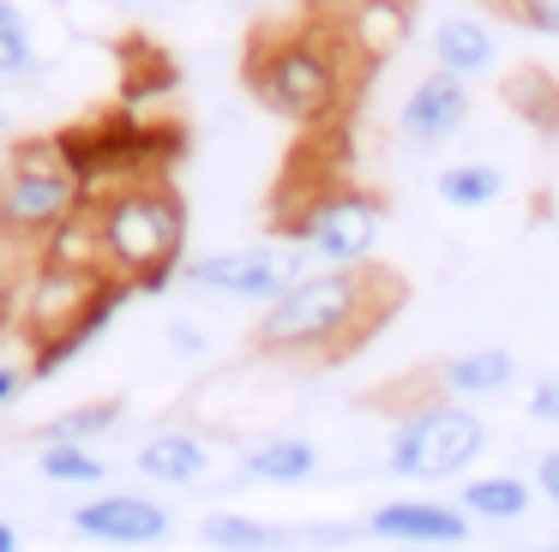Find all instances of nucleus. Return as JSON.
I'll return each mask as SVG.
<instances>
[{
    "instance_id": "f257e3e1",
    "label": "nucleus",
    "mask_w": 559,
    "mask_h": 552,
    "mask_svg": "<svg viewBox=\"0 0 559 552\" xmlns=\"http://www.w3.org/2000/svg\"><path fill=\"white\" fill-rule=\"evenodd\" d=\"M391 300H379L373 271H307L289 295L265 307L259 348H271V355H343L355 336L373 331Z\"/></svg>"
},
{
    "instance_id": "f03ea898",
    "label": "nucleus",
    "mask_w": 559,
    "mask_h": 552,
    "mask_svg": "<svg viewBox=\"0 0 559 552\" xmlns=\"http://www.w3.org/2000/svg\"><path fill=\"white\" fill-rule=\"evenodd\" d=\"M91 228H97L103 276L121 288H157L181 271L187 247V204L175 199L169 180H145V187H121L109 199L91 204Z\"/></svg>"
},
{
    "instance_id": "7ed1b4c3",
    "label": "nucleus",
    "mask_w": 559,
    "mask_h": 552,
    "mask_svg": "<svg viewBox=\"0 0 559 552\" xmlns=\"http://www.w3.org/2000/svg\"><path fill=\"white\" fill-rule=\"evenodd\" d=\"M349 48L331 31H301V36H277L259 43L247 60V84L271 115L295 120V127H331L349 103Z\"/></svg>"
},
{
    "instance_id": "20e7f679",
    "label": "nucleus",
    "mask_w": 559,
    "mask_h": 552,
    "mask_svg": "<svg viewBox=\"0 0 559 552\" xmlns=\"http://www.w3.org/2000/svg\"><path fill=\"white\" fill-rule=\"evenodd\" d=\"M85 204V187L67 175V163L55 156V139H31L0 163V240L19 247H49Z\"/></svg>"
},
{
    "instance_id": "39448f33",
    "label": "nucleus",
    "mask_w": 559,
    "mask_h": 552,
    "mask_svg": "<svg viewBox=\"0 0 559 552\" xmlns=\"http://www.w3.org/2000/svg\"><path fill=\"white\" fill-rule=\"evenodd\" d=\"M487 451V427L463 403H427L391 432V475L403 480H451Z\"/></svg>"
},
{
    "instance_id": "423d86ee",
    "label": "nucleus",
    "mask_w": 559,
    "mask_h": 552,
    "mask_svg": "<svg viewBox=\"0 0 559 552\" xmlns=\"http://www.w3.org/2000/svg\"><path fill=\"white\" fill-rule=\"evenodd\" d=\"M295 252L307 259H325L331 271H355V264L373 259L379 247V204L361 192H313L301 211L283 223Z\"/></svg>"
},
{
    "instance_id": "0eeeda50",
    "label": "nucleus",
    "mask_w": 559,
    "mask_h": 552,
    "mask_svg": "<svg viewBox=\"0 0 559 552\" xmlns=\"http://www.w3.org/2000/svg\"><path fill=\"white\" fill-rule=\"evenodd\" d=\"M301 259L307 252L295 247H259V252H211V259L187 264V283L211 288V295H229V300H283L295 283H301Z\"/></svg>"
},
{
    "instance_id": "6e6552de",
    "label": "nucleus",
    "mask_w": 559,
    "mask_h": 552,
    "mask_svg": "<svg viewBox=\"0 0 559 552\" xmlns=\"http://www.w3.org/2000/svg\"><path fill=\"white\" fill-rule=\"evenodd\" d=\"M73 528L85 540H103V547H157V540H169L175 516L145 492H103V499L73 511Z\"/></svg>"
},
{
    "instance_id": "1a4fd4ad",
    "label": "nucleus",
    "mask_w": 559,
    "mask_h": 552,
    "mask_svg": "<svg viewBox=\"0 0 559 552\" xmlns=\"http://www.w3.org/2000/svg\"><path fill=\"white\" fill-rule=\"evenodd\" d=\"M367 535L397 540V547H463L469 540V516L439 499H391L367 516Z\"/></svg>"
},
{
    "instance_id": "9d476101",
    "label": "nucleus",
    "mask_w": 559,
    "mask_h": 552,
    "mask_svg": "<svg viewBox=\"0 0 559 552\" xmlns=\"http://www.w3.org/2000/svg\"><path fill=\"white\" fill-rule=\"evenodd\" d=\"M331 36L349 48V60H385L409 36V0H343L331 12Z\"/></svg>"
},
{
    "instance_id": "9b49d317",
    "label": "nucleus",
    "mask_w": 559,
    "mask_h": 552,
    "mask_svg": "<svg viewBox=\"0 0 559 552\" xmlns=\"http://www.w3.org/2000/svg\"><path fill=\"white\" fill-rule=\"evenodd\" d=\"M463 120H469V84L439 67L403 96V139L409 144H445Z\"/></svg>"
},
{
    "instance_id": "f8f14e48",
    "label": "nucleus",
    "mask_w": 559,
    "mask_h": 552,
    "mask_svg": "<svg viewBox=\"0 0 559 552\" xmlns=\"http://www.w3.org/2000/svg\"><path fill=\"white\" fill-rule=\"evenodd\" d=\"M433 60H439V72H451V79H481L487 67L499 60V43H493V31H487L481 19H439L433 24Z\"/></svg>"
},
{
    "instance_id": "ddd939ff",
    "label": "nucleus",
    "mask_w": 559,
    "mask_h": 552,
    "mask_svg": "<svg viewBox=\"0 0 559 552\" xmlns=\"http://www.w3.org/2000/svg\"><path fill=\"white\" fill-rule=\"evenodd\" d=\"M139 475L157 480V487H193L211 475V451L199 432H157V439L139 444Z\"/></svg>"
},
{
    "instance_id": "4468645a",
    "label": "nucleus",
    "mask_w": 559,
    "mask_h": 552,
    "mask_svg": "<svg viewBox=\"0 0 559 552\" xmlns=\"http://www.w3.org/2000/svg\"><path fill=\"white\" fill-rule=\"evenodd\" d=\"M511 379H518V355L511 348H469V355H451L439 367V384L451 396H499V391H511Z\"/></svg>"
},
{
    "instance_id": "2eb2a0df",
    "label": "nucleus",
    "mask_w": 559,
    "mask_h": 552,
    "mask_svg": "<svg viewBox=\"0 0 559 552\" xmlns=\"http://www.w3.org/2000/svg\"><path fill=\"white\" fill-rule=\"evenodd\" d=\"M319 475V444L313 439H265L247 451V480H271V487H301Z\"/></svg>"
},
{
    "instance_id": "dca6fc26",
    "label": "nucleus",
    "mask_w": 559,
    "mask_h": 552,
    "mask_svg": "<svg viewBox=\"0 0 559 552\" xmlns=\"http://www.w3.org/2000/svg\"><path fill=\"white\" fill-rule=\"evenodd\" d=\"M463 516L475 523H518L530 511V480L518 475H481V480H463Z\"/></svg>"
},
{
    "instance_id": "f3484780",
    "label": "nucleus",
    "mask_w": 559,
    "mask_h": 552,
    "mask_svg": "<svg viewBox=\"0 0 559 552\" xmlns=\"http://www.w3.org/2000/svg\"><path fill=\"white\" fill-rule=\"evenodd\" d=\"M199 535H205L217 552H277L283 540H289L283 528L259 523V516H241V511H217V516H205V523H199Z\"/></svg>"
},
{
    "instance_id": "a211bd4d",
    "label": "nucleus",
    "mask_w": 559,
    "mask_h": 552,
    "mask_svg": "<svg viewBox=\"0 0 559 552\" xmlns=\"http://www.w3.org/2000/svg\"><path fill=\"white\" fill-rule=\"evenodd\" d=\"M506 103L518 108L530 127H542V132H559V79H547L542 67H523V72H511L506 79Z\"/></svg>"
},
{
    "instance_id": "6ab92c4d",
    "label": "nucleus",
    "mask_w": 559,
    "mask_h": 552,
    "mask_svg": "<svg viewBox=\"0 0 559 552\" xmlns=\"http://www.w3.org/2000/svg\"><path fill=\"white\" fill-rule=\"evenodd\" d=\"M499 192H506V175H499L493 163H451L445 175H439V199L457 204V211H481Z\"/></svg>"
},
{
    "instance_id": "aec40b11",
    "label": "nucleus",
    "mask_w": 559,
    "mask_h": 552,
    "mask_svg": "<svg viewBox=\"0 0 559 552\" xmlns=\"http://www.w3.org/2000/svg\"><path fill=\"white\" fill-rule=\"evenodd\" d=\"M37 468H43V480H55V487H97L103 480V456L91 451V444H67V439L43 444Z\"/></svg>"
},
{
    "instance_id": "412c9836",
    "label": "nucleus",
    "mask_w": 559,
    "mask_h": 552,
    "mask_svg": "<svg viewBox=\"0 0 559 552\" xmlns=\"http://www.w3.org/2000/svg\"><path fill=\"white\" fill-rule=\"evenodd\" d=\"M37 67V43H31V19L13 7V0H0V79L13 84Z\"/></svg>"
},
{
    "instance_id": "4be33fe9",
    "label": "nucleus",
    "mask_w": 559,
    "mask_h": 552,
    "mask_svg": "<svg viewBox=\"0 0 559 552\" xmlns=\"http://www.w3.org/2000/svg\"><path fill=\"white\" fill-rule=\"evenodd\" d=\"M169 91H181V67L163 60V55H151V67H139V72L121 79V108H145V103H157V96H169Z\"/></svg>"
},
{
    "instance_id": "5701e85b",
    "label": "nucleus",
    "mask_w": 559,
    "mask_h": 552,
    "mask_svg": "<svg viewBox=\"0 0 559 552\" xmlns=\"http://www.w3.org/2000/svg\"><path fill=\"white\" fill-rule=\"evenodd\" d=\"M115 415H121V408H115V403H85V408H67V415L55 420L49 432H43V444H49V439H67V444H91V439H97V432H109V427H115Z\"/></svg>"
},
{
    "instance_id": "b1692460",
    "label": "nucleus",
    "mask_w": 559,
    "mask_h": 552,
    "mask_svg": "<svg viewBox=\"0 0 559 552\" xmlns=\"http://www.w3.org/2000/svg\"><path fill=\"white\" fill-rule=\"evenodd\" d=\"M487 7L535 36H559V0H487Z\"/></svg>"
},
{
    "instance_id": "393cba45",
    "label": "nucleus",
    "mask_w": 559,
    "mask_h": 552,
    "mask_svg": "<svg viewBox=\"0 0 559 552\" xmlns=\"http://www.w3.org/2000/svg\"><path fill=\"white\" fill-rule=\"evenodd\" d=\"M523 415L542 420V427H559V379H542L530 391V403H523Z\"/></svg>"
},
{
    "instance_id": "a878e982",
    "label": "nucleus",
    "mask_w": 559,
    "mask_h": 552,
    "mask_svg": "<svg viewBox=\"0 0 559 552\" xmlns=\"http://www.w3.org/2000/svg\"><path fill=\"white\" fill-rule=\"evenodd\" d=\"M535 487H542V499L559 511V451H547L542 463H535Z\"/></svg>"
},
{
    "instance_id": "bb28decb",
    "label": "nucleus",
    "mask_w": 559,
    "mask_h": 552,
    "mask_svg": "<svg viewBox=\"0 0 559 552\" xmlns=\"http://www.w3.org/2000/svg\"><path fill=\"white\" fill-rule=\"evenodd\" d=\"M25 384H31V367H19V360H0V408L13 403Z\"/></svg>"
},
{
    "instance_id": "cd10ccee",
    "label": "nucleus",
    "mask_w": 559,
    "mask_h": 552,
    "mask_svg": "<svg viewBox=\"0 0 559 552\" xmlns=\"http://www.w3.org/2000/svg\"><path fill=\"white\" fill-rule=\"evenodd\" d=\"M169 348H181V355H205V336H199L193 324L175 319V324H169Z\"/></svg>"
},
{
    "instance_id": "c85d7f7f",
    "label": "nucleus",
    "mask_w": 559,
    "mask_h": 552,
    "mask_svg": "<svg viewBox=\"0 0 559 552\" xmlns=\"http://www.w3.org/2000/svg\"><path fill=\"white\" fill-rule=\"evenodd\" d=\"M0 552H19V535H13L7 523H0Z\"/></svg>"
},
{
    "instance_id": "c756f323",
    "label": "nucleus",
    "mask_w": 559,
    "mask_h": 552,
    "mask_svg": "<svg viewBox=\"0 0 559 552\" xmlns=\"http://www.w3.org/2000/svg\"><path fill=\"white\" fill-rule=\"evenodd\" d=\"M0 307H7V295H0Z\"/></svg>"
},
{
    "instance_id": "7c9ffc66",
    "label": "nucleus",
    "mask_w": 559,
    "mask_h": 552,
    "mask_svg": "<svg viewBox=\"0 0 559 552\" xmlns=\"http://www.w3.org/2000/svg\"><path fill=\"white\" fill-rule=\"evenodd\" d=\"M547 552H559V547H547Z\"/></svg>"
}]
</instances>
